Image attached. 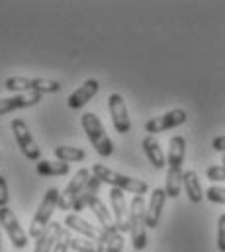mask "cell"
Here are the masks:
<instances>
[{"label": "cell", "mask_w": 225, "mask_h": 252, "mask_svg": "<svg viewBox=\"0 0 225 252\" xmlns=\"http://www.w3.org/2000/svg\"><path fill=\"white\" fill-rule=\"evenodd\" d=\"M8 199H10L8 184H6L4 176H0V207H8Z\"/></svg>", "instance_id": "4dcf8cb0"}, {"label": "cell", "mask_w": 225, "mask_h": 252, "mask_svg": "<svg viewBox=\"0 0 225 252\" xmlns=\"http://www.w3.org/2000/svg\"><path fill=\"white\" fill-rule=\"evenodd\" d=\"M222 162H224V164H225V155H224V158H222Z\"/></svg>", "instance_id": "836d02e7"}, {"label": "cell", "mask_w": 225, "mask_h": 252, "mask_svg": "<svg viewBox=\"0 0 225 252\" xmlns=\"http://www.w3.org/2000/svg\"><path fill=\"white\" fill-rule=\"evenodd\" d=\"M38 174L41 176H65L69 174V162L63 160H39L38 162Z\"/></svg>", "instance_id": "7402d4cb"}, {"label": "cell", "mask_w": 225, "mask_h": 252, "mask_svg": "<svg viewBox=\"0 0 225 252\" xmlns=\"http://www.w3.org/2000/svg\"><path fill=\"white\" fill-rule=\"evenodd\" d=\"M98 90H100V82H98L96 78L84 80V82L69 96V100H67L69 108H71V110H80V108H84V106L98 94Z\"/></svg>", "instance_id": "4fadbf2b"}, {"label": "cell", "mask_w": 225, "mask_h": 252, "mask_svg": "<svg viewBox=\"0 0 225 252\" xmlns=\"http://www.w3.org/2000/svg\"><path fill=\"white\" fill-rule=\"evenodd\" d=\"M90 178H92V170H88V168H80V170L75 172V176L71 178V182L59 193V209L61 211L73 209L76 197L80 195L82 189L86 188V184L90 182Z\"/></svg>", "instance_id": "8992f818"}, {"label": "cell", "mask_w": 225, "mask_h": 252, "mask_svg": "<svg viewBox=\"0 0 225 252\" xmlns=\"http://www.w3.org/2000/svg\"><path fill=\"white\" fill-rule=\"evenodd\" d=\"M108 110L112 116L113 129L119 135H125L131 131V120H129V112L125 106V100L121 94H110L108 96Z\"/></svg>", "instance_id": "8fae6325"}, {"label": "cell", "mask_w": 225, "mask_h": 252, "mask_svg": "<svg viewBox=\"0 0 225 252\" xmlns=\"http://www.w3.org/2000/svg\"><path fill=\"white\" fill-rule=\"evenodd\" d=\"M71 249L75 252H104L106 251V245L90 241V239H84V237H73Z\"/></svg>", "instance_id": "d4e9b609"}, {"label": "cell", "mask_w": 225, "mask_h": 252, "mask_svg": "<svg viewBox=\"0 0 225 252\" xmlns=\"http://www.w3.org/2000/svg\"><path fill=\"white\" fill-rule=\"evenodd\" d=\"M184 157H186V139L182 135H174L169 141V157H167L169 168H182Z\"/></svg>", "instance_id": "ac0fdd59"}, {"label": "cell", "mask_w": 225, "mask_h": 252, "mask_svg": "<svg viewBox=\"0 0 225 252\" xmlns=\"http://www.w3.org/2000/svg\"><path fill=\"white\" fill-rule=\"evenodd\" d=\"M186 122H188V114L184 110L176 108V110H170L163 116H157V118L149 120L145 124V131L149 135H155V133H163V131H169V129H174L178 126H184Z\"/></svg>", "instance_id": "30bf717a"}, {"label": "cell", "mask_w": 225, "mask_h": 252, "mask_svg": "<svg viewBox=\"0 0 225 252\" xmlns=\"http://www.w3.org/2000/svg\"><path fill=\"white\" fill-rule=\"evenodd\" d=\"M2 227V225H0ZM0 251H2V233H0Z\"/></svg>", "instance_id": "d6a6232c"}, {"label": "cell", "mask_w": 225, "mask_h": 252, "mask_svg": "<svg viewBox=\"0 0 225 252\" xmlns=\"http://www.w3.org/2000/svg\"><path fill=\"white\" fill-rule=\"evenodd\" d=\"M100 186H102V182H100L96 176H92L90 182L86 184V188L80 191V195L76 197V201H75V205H73L75 213H78V211H82V209H86V207L90 205V201L96 197V193H98Z\"/></svg>", "instance_id": "ffe728a7"}, {"label": "cell", "mask_w": 225, "mask_h": 252, "mask_svg": "<svg viewBox=\"0 0 225 252\" xmlns=\"http://www.w3.org/2000/svg\"><path fill=\"white\" fill-rule=\"evenodd\" d=\"M206 197L212 203L225 205V188H222V186H210V188L206 189Z\"/></svg>", "instance_id": "4316f807"}, {"label": "cell", "mask_w": 225, "mask_h": 252, "mask_svg": "<svg viewBox=\"0 0 225 252\" xmlns=\"http://www.w3.org/2000/svg\"><path fill=\"white\" fill-rule=\"evenodd\" d=\"M110 205H112V215L115 229L123 235L129 233V207L125 203V193L123 189L112 188L110 189Z\"/></svg>", "instance_id": "7c38bea8"}, {"label": "cell", "mask_w": 225, "mask_h": 252, "mask_svg": "<svg viewBox=\"0 0 225 252\" xmlns=\"http://www.w3.org/2000/svg\"><path fill=\"white\" fill-rule=\"evenodd\" d=\"M10 129H12L14 137H16V143H18L22 155L28 160H39L41 158V149L38 147V143H36V139H34L28 124L24 120H14Z\"/></svg>", "instance_id": "52a82bcc"}, {"label": "cell", "mask_w": 225, "mask_h": 252, "mask_svg": "<svg viewBox=\"0 0 225 252\" xmlns=\"http://www.w3.org/2000/svg\"><path fill=\"white\" fill-rule=\"evenodd\" d=\"M55 157L57 160H63V162H80L86 158V153L78 147H67V145H61L55 147Z\"/></svg>", "instance_id": "cb8c5ba5"}, {"label": "cell", "mask_w": 225, "mask_h": 252, "mask_svg": "<svg viewBox=\"0 0 225 252\" xmlns=\"http://www.w3.org/2000/svg\"><path fill=\"white\" fill-rule=\"evenodd\" d=\"M59 189L57 188H49L45 191L34 219H32V225H30V237L34 239H39L43 235V231L51 225V217L55 213V209L59 207Z\"/></svg>", "instance_id": "5b68a950"}, {"label": "cell", "mask_w": 225, "mask_h": 252, "mask_svg": "<svg viewBox=\"0 0 225 252\" xmlns=\"http://www.w3.org/2000/svg\"><path fill=\"white\" fill-rule=\"evenodd\" d=\"M88 209L94 213V217L98 219V223H100V227L104 229V231H108V229H112L115 227V223H113V217L112 213H110V209L106 207V203L96 195L92 201H90V205H88Z\"/></svg>", "instance_id": "44dd1931"}, {"label": "cell", "mask_w": 225, "mask_h": 252, "mask_svg": "<svg viewBox=\"0 0 225 252\" xmlns=\"http://www.w3.org/2000/svg\"><path fill=\"white\" fill-rule=\"evenodd\" d=\"M129 235L131 245L137 252L147 247V203L143 195H133L129 201Z\"/></svg>", "instance_id": "6da1fadb"}, {"label": "cell", "mask_w": 225, "mask_h": 252, "mask_svg": "<svg viewBox=\"0 0 225 252\" xmlns=\"http://www.w3.org/2000/svg\"><path fill=\"white\" fill-rule=\"evenodd\" d=\"M212 147H214L218 153H224V155H225V135H220V137H216V139L212 141Z\"/></svg>", "instance_id": "1f68e13d"}, {"label": "cell", "mask_w": 225, "mask_h": 252, "mask_svg": "<svg viewBox=\"0 0 225 252\" xmlns=\"http://www.w3.org/2000/svg\"><path fill=\"white\" fill-rule=\"evenodd\" d=\"M165 201H167L165 188H155L151 191V197H149V203H147V227L149 229H157L159 227Z\"/></svg>", "instance_id": "9a60e30c"}, {"label": "cell", "mask_w": 225, "mask_h": 252, "mask_svg": "<svg viewBox=\"0 0 225 252\" xmlns=\"http://www.w3.org/2000/svg\"><path fill=\"white\" fill-rule=\"evenodd\" d=\"M141 147H143V151H145L149 162H151L157 170H161V168L167 166V157H165V153H163L159 141H157L153 135H147V137L141 141Z\"/></svg>", "instance_id": "2e32d148"}, {"label": "cell", "mask_w": 225, "mask_h": 252, "mask_svg": "<svg viewBox=\"0 0 225 252\" xmlns=\"http://www.w3.org/2000/svg\"><path fill=\"white\" fill-rule=\"evenodd\" d=\"M182 168H169L167 172V184H165V191H167V197L176 199L180 195V189H182Z\"/></svg>", "instance_id": "603a6c76"}, {"label": "cell", "mask_w": 225, "mask_h": 252, "mask_svg": "<svg viewBox=\"0 0 225 252\" xmlns=\"http://www.w3.org/2000/svg\"><path fill=\"white\" fill-rule=\"evenodd\" d=\"M0 225L6 231L8 239L16 249H26L28 247V233L22 229L16 213L10 207H0Z\"/></svg>", "instance_id": "9c48e42d"}, {"label": "cell", "mask_w": 225, "mask_h": 252, "mask_svg": "<svg viewBox=\"0 0 225 252\" xmlns=\"http://www.w3.org/2000/svg\"><path fill=\"white\" fill-rule=\"evenodd\" d=\"M65 225H67L69 231H75V233H78V235L84 237V239H90V241H96V243H102V245L108 243V237H110L108 231H104L102 227L90 225L86 219H82V217L76 215V213H69V215L65 217Z\"/></svg>", "instance_id": "ba28073f"}, {"label": "cell", "mask_w": 225, "mask_h": 252, "mask_svg": "<svg viewBox=\"0 0 225 252\" xmlns=\"http://www.w3.org/2000/svg\"><path fill=\"white\" fill-rule=\"evenodd\" d=\"M108 243H106V251L104 252H121L123 251V235L112 227V229H108Z\"/></svg>", "instance_id": "484cf974"}, {"label": "cell", "mask_w": 225, "mask_h": 252, "mask_svg": "<svg viewBox=\"0 0 225 252\" xmlns=\"http://www.w3.org/2000/svg\"><path fill=\"white\" fill-rule=\"evenodd\" d=\"M71 241H73V231L63 229V233H61L59 241L55 243V249H53V252H67L69 249H71Z\"/></svg>", "instance_id": "83f0119b"}, {"label": "cell", "mask_w": 225, "mask_h": 252, "mask_svg": "<svg viewBox=\"0 0 225 252\" xmlns=\"http://www.w3.org/2000/svg\"><path fill=\"white\" fill-rule=\"evenodd\" d=\"M61 233H63V225L61 223H51L43 231V235L39 239H36V249H34V252H53L55 243L59 241Z\"/></svg>", "instance_id": "e0dca14e"}, {"label": "cell", "mask_w": 225, "mask_h": 252, "mask_svg": "<svg viewBox=\"0 0 225 252\" xmlns=\"http://www.w3.org/2000/svg\"><path fill=\"white\" fill-rule=\"evenodd\" d=\"M92 176H96L100 182H106L110 184L112 188H119L123 191H129V193H135V195H143L149 191V184L139 180V178H131V176H125V174H119L112 168L104 166V164H94L92 166Z\"/></svg>", "instance_id": "7a4b0ae2"}, {"label": "cell", "mask_w": 225, "mask_h": 252, "mask_svg": "<svg viewBox=\"0 0 225 252\" xmlns=\"http://www.w3.org/2000/svg\"><path fill=\"white\" fill-rule=\"evenodd\" d=\"M41 94H14L8 98H0V116L10 114L14 110H22V108H32L36 104L41 102Z\"/></svg>", "instance_id": "5bb4252c"}, {"label": "cell", "mask_w": 225, "mask_h": 252, "mask_svg": "<svg viewBox=\"0 0 225 252\" xmlns=\"http://www.w3.org/2000/svg\"><path fill=\"white\" fill-rule=\"evenodd\" d=\"M80 124H82V129H84L88 141L92 143L94 151H96L100 157H104V158L112 157L113 143H112V139L108 137L106 129H104L102 122H100V118H98L96 114H92V112H86V114H82Z\"/></svg>", "instance_id": "3957f363"}, {"label": "cell", "mask_w": 225, "mask_h": 252, "mask_svg": "<svg viewBox=\"0 0 225 252\" xmlns=\"http://www.w3.org/2000/svg\"><path fill=\"white\" fill-rule=\"evenodd\" d=\"M208 180L212 182H225V164H218V166H210L206 170Z\"/></svg>", "instance_id": "f1b7e54d"}, {"label": "cell", "mask_w": 225, "mask_h": 252, "mask_svg": "<svg viewBox=\"0 0 225 252\" xmlns=\"http://www.w3.org/2000/svg\"><path fill=\"white\" fill-rule=\"evenodd\" d=\"M218 251L225 252V213L218 219Z\"/></svg>", "instance_id": "f546056e"}, {"label": "cell", "mask_w": 225, "mask_h": 252, "mask_svg": "<svg viewBox=\"0 0 225 252\" xmlns=\"http://www.w3.org/2000/svg\"><path fill=\"white\" fill-rule=\"evenodd\" d=\"M182 186H184V191L192 203H200L204 199V189H202L200 178L194 170H186L182 174Z\"/></svg>", "instance_id": "d6986e66"}, {"label": "cell", "mask_w": 225, "mask_h": 252, "mask_svg": "<svg viewBox=\"0 0 225 252\" xmlns=\"http://www.w3.org/2000/svg\"><path fill=\"white\" fill-rule=\"evenodd\" d=\"M6 90L16 94H55L61 90V84L51 78H26V76H10L4 82Z\"/></svg>", "instance_id": "277c9868"}]
</instances>
